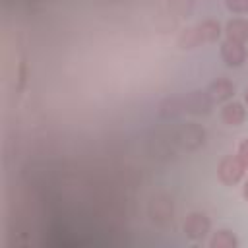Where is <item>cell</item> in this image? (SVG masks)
Masks as SVG:
<instances>
[{
  "instance_id": "ba28073f",
  "label": "cell",
  "mask_w": 248,
  "mask_h": 248,
  "mask_svg": "<svg viewBox=\"0 0 248 248\" xmlns=\"http://www.w3.org/2000/svg\"><path fill=\"white\" fill-rule=\"evenodd\" d=\"M198 29H200L202 43H213V41H217L219 35H221V25H219L217 21H213V19L202 21V23L198 25Z\"/></svg>"
},
{
  "instance_id": "5bb4252c",
  "label": "cell",
  "mask_w": 248,
  "mask_h": 248,
  "mask_svg": "<svg viewBox=\"0 0 248 248\" xmlns=\"http://www.w3.org/2000/svg\"><path fill=\"white\" fill-rule=\"evenodd\" d=\"M244 103H246V107H248V87H246V91H244Z\"/></svg>"
},
{
  "instance_id": "8992f818",
  "label": "cell",
  "mask_w": 248,
  "mask_h": 248,
  "mask_svg": "<svg viewBox=\"0 0 248 248\" xmlns=\"http://www.w3.org/2000/svg\"><path fill=\"white\" fill-rule=\"evenodd\" d=\"M211 107V99L207 93H200V91H194L190 93L186 99H184V108L188 112H194V114H202V112H207Z\"/></svg>"
},
{
  "instance_id": "3957f363",
  "label": "cell",
  "mask_w": 248,
  "mask_h": 248,
  "mask_svg": "<svg viewBox=\"0 0 248 248\" xmlns=\"http://www.w3.org/2000/svg\"><path fill=\"white\" fill-rule=\"evenodd\" d=\"M221 56L225 60L227 66H240L246 60V48L240 43H232V41H225L221 45Z\"/></svg>"
},
{
  "instance_id": "30bf717a",
  "label": "cell",
  "mask_w": 248,
  "mask_h": 248,
  "mask_svg": "<svg viewBox=\"0 0 248 248\" xmlns=\"http://www.w3.org/2000/svg\"><path fill=\"white\" fill-rule=\"evenodd\" d=\"M209 244H211V248H234L238 242L231 231H219L213 234Z\"/></svg>"
},
{
  "instance_id": "8fae6325",
  "label": "cell",
  "mask_w": 248,
  "mask_h": 248,
  "mask_svg": "<svg viewBox=\"0 0 248 248\" xmlns=\"http://www.w3.org/2000/svg\"><path fill=\"white\" fill-rule=\"evenodd\" d=\"M225 4L234 14H246L248 12V0H225Z\"/></svg>"
},
{
  "instance_id": "6da1fadb",
  "label": "cell",
  "mask_w": 248,
  "mask_h": 248,
  "mask_svg": "<svg viewBox=\"0 0 248 248\" xmlns=\"http://www.w3.org/2000/svg\"><path fill=\"white\" fill-rule=\"evenodd\" d=\"M244 170H246V167L242 165V161L236 155L223 157V161L219 163V169H217L221 182H225L227 186H232V184L240 182V178L244 176Z\"/></svg>"
},
{
  "instance_id": "9c48e42d",
  "label": "cell",
  "mask_w": 248,
  "mask_h": 248,
  "mask_svg": "<svg viewBox=\"0 0 248 248\" xmlns=\"http://www.w3.org/2000/svg\"><path fill=\"white\" fill-rule=\"evenodd\" d=\"M176 43H178L180 48H194V46H198V45L202 43L198 25H196V27H188V29H184V31L178 35Z\"/></svg>"
},
{
  "instance_id": "7a4b0ae2",
  "label": "cell",
  "mask_w": 248,
  "mask_h": 248,
  "mask_svg": "<svg viewBox=\"0 0 248 248\" xmlns=\"http://www.w3.org/2000/svg\"><path fill=\"white\" fill-rule=\"evenodd\" d=\"M209 227L211 223L205 213H190L184 221V232L192 240H202L209 232Z\"/></svg>"
},
{
  "instance_id": "52a82bcc",
  "label": "cell",
  "mask_w": 248,
  "mask_h": 248,
  "mask_svg": "<svg viewBox=\"0 0 248 248\" xmlns=\"http://www.w3.org/2000/svg\"><path fill=\"white\" fill-rule=\"evenodd\" d=\"M209 95L215 101H227L234 95V83L225 78H219L209 85Z\"/></svg>"
},
{
  "instance_id": "5b68a950",
  "label": "cell",
  "mask_w": 248,
  "mask_h": 248,
  "mask_svg": "<svg viewBox=\"0 0 248 248\" xmlns=\"http://www.w3.org/2000/svg\"><path fill=\"white\" fill-rule=\"evenodd\" d=\"M221 118H223V122L227 126H240L244 122V118H246V108L236 101L227 103L221 108Z\"/></svg>"
},
{
  "instance_id": "277c9868",
  "label": "cell",
  "mask_w": 248,
  "mask_h": 248,
  "mask_svg": "<svg viewBox=\"0 0 248 248\" xmlns=\"http://www.w3.org/2000/svg\"><path fill=\"white\" fill-rule=\"evenodd\" d=\"M225 35H227V41L244 45V43L248 41V19H244V17H234V19L227 21V25H225Z\"/></svg>"
},
{
  "instance_id": "4fadbf2b",
  "label": "cell",
  "mask_w": 248,
  "mask_h": 248,
  "mask_svg": "<svg viewBox=\"0 0 248 248\" xmlns=\"http://www.w3.org/2000/svg\"><path fill=\"white\" fill-rule=\"evenodd\" d=\"M242 194H244V200L248 202V178H246V182H244V190H242Z\"/></svg>"
},
{
  "instance_id": "7c38bea8",
  "label": "cell",
  "mask_w": 248,
  "mask_h": 248,
  "mask_svg": "<svg viewBox=\"0 0 248 248\" xmlns=\"http://www.w3.org/2000/svg\"><path fill=\"white\" fill-rule=\"evenodd\" d=\"M236 157H238V159L242 161V165L248 169V138L240 141V145H238V151H236Z\"/></svg>"
}]
</instances>
